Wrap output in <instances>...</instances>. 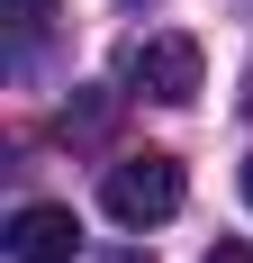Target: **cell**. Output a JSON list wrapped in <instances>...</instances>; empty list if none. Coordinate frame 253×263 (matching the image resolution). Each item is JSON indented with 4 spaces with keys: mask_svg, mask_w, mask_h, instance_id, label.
I'll list each match as a JSON object with an SVG mask.
<instances>
[{
    "mask_svg": "<svg viewBox=\"0 0 253 263\" xmlns=\"http://www.w3.org/2000/svg\"><path fill=\"white\" fill-rule=\"evenodd\" d=\"M181 200H190V182H181L172 155H118V163L100 173V209L118 218L126 236H145V227L181 218Z\"/></svg>",
    "mask_w": 253,
    "mask_h": 263,
    "instance_id": "cell-1",
    "label": "cell"
},
{
    "mask_svg": "<svg viewBox=\"0 0 253 263\" xmlns=\"http://www.w3.org/2000/svg\"><path fill=\"white\" fill-rule=\"evenodd\" d=\"M118 73H126V91L181 109V100H199V36H136Z\"/></svg>",
    "mask_w": 253,
    "mask_h": 263,
    "instance_id": "cell-2",
    "label": "cell"
},
{
    "mask_svg": "<svg viewBox=\"0 0 253 263\" xmlns=\"http://www.w3.org/2000/svg\"><path fill=\"white\" fill-rule=\"evenodd\" d=\"M73 245H81V218L54 209V200H27V209L9 218V254L18 263H73Z\"/></svg>",
    "mask_w": 253,
    "mask_h": 263,
    "instance_id": "cell-3",
    "label": "cell"
},
{
    "mask_svg": "<svg viewBox=\"0 0 253 263\" xmlns=\"http://www.w3.org/2000/svg\"><path fill=\"white\" fill-rule=\"evenodd\" d=\"M46 27H54V0H9V36H18V54L46 46Z\"/></svg>",
    "mask_w": 253,
    "mask_h": 263,
    "instance_id": "cell-4",
    "label": "cell"
},
{
    "mask_svg": "<svg viewBox=\"0 0 253 263\" xmlns=\"http://www.w3.org/2000/svg\"><path fill=\"white\" fill-rule=\"evenodd\" d=\"M208 263H253V245H244V236H217V245H208Z\"/></svg>",
    "mask_w": 253,
    "mask_h": 263,
    "instance_id": "cell-5",
    "label": "cell"
},
{
    "mask_svg": "<svg viewBox=\"0 0 253 263\" xmlns=\"http://www.w3.org/2000/svg\"><path fill=\"white\" fill-rule=\"evenodd\" d=\"M244 200H253V155H244Z\"/></svg>",
    "mask_w": 253,
    "mask_h": 263,
    "instance_id": "cell-6",
    "label": "cell"
},
{
    "mask_svg": "<svg viewBox=\"0 0 253 263\" xmlns=\"http://www.w3.org/2000/svg\"><path fill=\"white\" fill-rule=\"evenodd\" d=\"M109 263H145V254H109Z\"/></svg>",
    "mask_w": 253,
    "mask_h": 263,
    "instance_id": "cell-7",
    "label": "cell"
},
{
    "mask_svg": "<svg viewBox=\"0 0 253 263\" xmlns=\"http://www.w3.org/2000/svg\"><path fill=\"white\" fill-rule=\"evenodd\" d=\"M126 9H154V0H126Z\"/></svg>",
    "mask_w": 253,
    "mask_h": 263,
    "instance_id": "cell-8",
    "label": "cell"
}]
</instances>
